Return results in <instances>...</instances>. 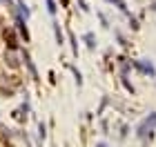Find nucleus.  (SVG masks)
<instances>
[{
  "label": "nucleus",
  "instance_id": "19",
  "mask_svg": "<svg viewBox=\"0 0 156 147\" xmlns=\"http://www.w3.org/2000/svg\"><path fill=\"white\" fill-rule=\"evenodd\" d=\"M107 103H109V100H107V98H103V103H101V109H98V114H103V109H105V107H107Z\"/></svg>",
  "mask_w": 156,
  "mask_h": 147
},
{
  "label": "nucleus",
  "instance_id": "21",
  "mask_svg": "<svg viewBox=\"0 0 156 147\" xmlns=\"http://www.w3.org/2000/svg\"><path fill=\"white\" fill-rule=\"evenodd\" d=\"M127 131H129V127H127V125H123V131H120V138H125V136H127Z\"/></svg>",
  "mask_w": 156,
  "mask_h": 147
},
{
  "label": "nucleus",
  "instance_id": "20",
  "mask_svg": "<svg viewBox=\"0 0 156 147\" xmlns=\"http://www.w3.org/2000/svg\"><path fill=\"white\" fill-rule=\"evenodd\" d=\"M78 5H80L83 11H89V7H87V2H85V0H78Z\"/></svg>",
  "mask_w": 156,
  "mask_h": 147
},
{
  "label": "nucleus",
  "instance_id": "23",
  "mask_svg": "<svg viewBox=\"0 0 156 147\" xmlns=\"http://www.w3.org/2000/svg\"><path fill=\"white\" fill-rule=\"evenodd\" d=\"M150 9H152V11L156 13V0H154V2H152V7H150Z\"/></svg>",
  "mask_w": 156,
  "mask_h": 147
},
{
  "label": "nucleus",
  "instance_id": "5",
  "mask_svg": "<svg viewBox=\"0 0 156 147\" xmlns=\"http://www.w3.org/2000/svg\"><path fill=\"white\" fill-rule=\"evenodd\" d=\"M23 60H25V65H27V69H29L31 78H34V80H40V78H38V69H36V65H34V60H31V56H29V51H23Z\"/></svg>",
  "mask_w": 156,
  "mask_h": 147
},
{
  "label": "nucleus",
  "instance_id": "15",
  "mask_svg": "<svg viewBox=\"0 0 156 147\" xmlns=\"http://www.w3.org/2000/svg\"><path fill=\"white\" fill-rule=\"evenodd\" d=\"M69 40H72V51H74V56H78V45H76V36H74V33H69Z\"/></svg>",
  "mask_w": 156,
  "mask_h": 147
},
{
  "label": "nucleus",
  "instance_id": "12",
  "mask_svg": "<svg viewBox=\"0 0 156 147\" xmlns=\"http://www.w3.org/2000/svg\"><path fill=\"white\" fill-rule=\"evenodd\" d=\"M56 9H58V7H56V0H47V11L51 13V16H56Z\"/></svg>",
  "mask_w": 156,
  "mask_h": 147
},
{
  "label": "nucleus",
  "instance_id": "11",
  "mask_svg": "<svg viewBox=\"0 0 156 147\" xmlns=\"http://www.w3.org/2000/svg\"><path fill=\"white\" fill-rule=\"evenodd\" d=\"M107 2H112L114 7H118L120 11H127V5H125V0H107Z\"/></svg>",
  "mask_w": 156,
  "mask_h": 147
},
{
  "label": "nucleus",
  "instance_id": "10",
  "mask_svg": "<svg viewBox=\"0 0 156 147\" xmlns=\"http://www.w3.org/2000/svg\"><path fill=\"white\" fill-rule=\"evenodd\" d=\"M38 138H40V143H42V141L47 138V125L42 123V121L38 123Z\"/></svg>",
  "mask_w": 156,
  "mask_h": 147
},
{
  "label": "nucleus",
  "instance_id": "6",
  "mask_svg": "<svg viewBox=\"0 0 156 147\" xmlns=\"http://www.w3.org/2000/svg\"><path fill=\"white\" fill-rule=\"evenodd\" d=\"M16 27H18V33L25 38V43H29V31H27V20L23 16H16Z\"/></svg>",
  "mask_w": 156,
  "mask_h": 147
},
{
  "label": "nucleus",
  "instance_id": "24",
  "mask_svg": "<svg viewBox=\"0 0 156 147\" xmlns=\"http://www.w3.org/2000/svg\"><path fill=\"white\" fill-rule=\"evenodd\" d=\"M96 147H109L107 143H96Z\"/></svg>",
  "mask_w": 156,
  "mask_h": 147
},
{
  "label": "nucleus",
  "instance_id": "3",
  "mask_svg": "<svg viewBox=\"0 0 156 147\" xmlns=\"http://www.w3.org/2000/svg\"><path fill=\"white\" fill-rule=\"evenodd\" d=\"M5 65L9 69H18L20 67V58L16 54V49H7V51H5Z\"/></svg>",
  "mask_w": 156,
  "mask_h": 147
},
{
  "label": "nucleus",
  "instance_id": "18",
  "mask_svg": "<svg viewBox=\"0 0 156 147\" xmlns=\"http://www.w3.org/2000/svg\"><path fill=\"white\" fill-rule=\"evenodd\" d=\"M98 18H101V23H103V27H109V25H107V18H105V13H101V11H98Z\"/></svg>",
  "mask_w": 156,
  "mask_h": 147
},
{
  "label": "nucleus",
  "instance_id": "17",
  "mask_svg": "<svg viewBox=\"0 0 156 147\" xmlns=\"http://www.w3.org/2000/svg\"><path fill=\"white\" fill-rule=\"evenodd\" d=\"M129 27H132V29H138L140 25H138V20H136V18H129Z\"/></svg>",
  "mask_w": 156,
  "mask_h": 147
},
{
  "label": "nucleus",
  "instance_id": "9",
  "mask_svg": "<svg viewBox=\"0 0 156 147\" xmlns=\"http://www.w3.org/2000/svg\"><path fill=\"white\" fill-rule=\"evenodd\" d=\"M83 40L87 43V49H91V51L96 49V36H94V31H87V33L83 36Z\"/></svg>",
  "mask_w": 156,
  "mask_h": 147
},
{
  "label": "nucleus",
  "instance_id": "8",
  "mask_svg": "<svg viewBox=\"0 0 156 147\" xmlns=\"http://www.w3.org/2000/svg\"><path fill=\"white\" fill-rule=\"evenodd\" d=\"M51 27H54V36H56V43L58 45H65V33H62V29H60V23H51Z\"/></svg>",
  "mask_w": 156,
  "mask_h": 147
},
{
  "label": "nucleus",
  "instance_id": "2",
  "mask_svg": "<svg viewBox=\"0 0 156 147\" xmlns=\"http://www.w3.org/2000/svg\"><path fill=\"white\" fill-rule=\"evenodd\" d=\"M134 67H136L140 74L150 76V78H156V67H154V62H152L150 58H140V60H134Z\"/></svg>",
  "mask_w": 156,
  "mask_h": 147
},
{
  "label": "nucleus",
  "instance_id": "13",
  "mask_svg": "<svg viewBox=\"0 0 156 147\" xmlns=\"http://www.w3.org/2000/svg\"><path fill=\"white\" fill-rule=\"evenodd\" d=\"M123 85H125V89H127V92H129V94L134 96V92H136V89H134V85H132V82L125 78V76H123Z\"/></svg>",
  "mask_w": 156,
  "mask_h": 147
},
{
  "label": "nucleus",
  "instance_id": "1",
  "mask_svg": "<svg viewBox=\"0 0 156 147\" xmlns=\"http://www.w3.org/2000/svg\"><path fill=\"white\" fill-rule=\"evenodd\" d=\"M154 131H156V111L154 114H150L145 118L143 123L136 127V138H140L143 143H150L154 138Z\"/></svg>",
  "mask_w": 156,
  "mask_h": 147
},
{
  "label": "nucleus",
  "instance_id": "14",
  "mask_svg": "<svg viewBox=\"0 0 156 147\" xmlns=\"http://www.w3.org/2000/svg\"><path fill=\"white\" fill-rule=\"evenodd\" d=\"M114 36H116V38H118V43H120V45H123V47H127V45H129V43H127V40H125V36H123V33H120V31H118V29H116V31H114Z\"/></svg>",
  "mask_w": 156,
  "mask_h": 147
},
{
  "label": "nucleus",
  "instance_id": "22",
  "mask_svg": "<svg viewBox=\"0 0 156 147\" xmlns=\"http://www.w3.org/2000/svg\"><path fill=\"white\" fill-rule=\"evenodd\" d=\"M60 5L62 7H69V0H60Z\"/></svg>",
  "mask_w": 156,
  "mask_h": 147
},
{
  "label": "nucleus",
  "instance_id": "7",
  "mask_svg": "<svg viewBox=\"0 0 156 147\" xmlns=\"http://www.w3.org/2000/svg\"><path fill=\"white\" fill-rule=\"evenodd\" d=\"M16 7H18V16H23L25 20H29V16H31V9L25 5V0H18V2H16Z\"/></svg>",
  "mask_w": 156,
  "mask_h": 147
},
{
  "label": "nucleus",
  "instance_id": "4",
  "mask_svg": "<svg viewBox=\"0 0 156 147\" xmlns=\"http://www.w3.org/2000/svg\"><path fill=\"white\" fill-rule=\"evenodd\" d=\"M5 40H7V49H16L18 51L20 43H18V36H16L13 29H5Z\"/></svg>",
  "mask_w": 156,
  "mask_h": 147
},
{
  "label": "nucleus",
  "instance_id": "25",
  "mask_svg": "<svg viewBox=\"0 0 156 147\" xmlns=\"http://www.w3.org/2000/svg\"><path fill=\"white\" fill-rule=\"evenodd\" d=\"M40 147H42V145H40Z\"/></svg>",
  "mask_w": 156,
  "mask_h": 147
},
{
  "label": "nucleus",
  "instance_id": "16",
  "mask_svg": "<svg viewBox=\"0 0 156 147\" xmlns=\"http://www.w3.org/2000/svg\"><path fill=\"white\" fill-rule=\"evenodd\" d=\"M72 72H74V76H76V85L80 87V85H83V76H80V72H78L76 67H72Z\"/></svg>",
  "mask_w": 156,
  "mask_h": 147
}]
</instances>
